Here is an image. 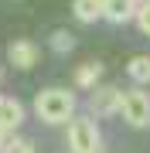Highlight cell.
Returning <instances> with one entry per match:
<instances>
[{"mask_svg": "<svg viewBox=\"0 0 150 153\" xmlns=\"http://www.w3.org/2000/svg\"><path fill=\"white\" fill-rule=\"evenodd\" d=\"M34 112L41 123L48 126H61L75 116V95L68 88H41L34 99Z\"/></svg>", "mask_w": 150, "mask_h": 153, "instance_id": "6da1fadb", "label": "cell"}, {"mask_svg": "<svg viewBox=\"0 0 150 153\" xmlns=\"http://www.w3.org/2000/svg\"><path fill=\"white\" fill-rule=\"evenodd\" d=\"M7 136H10V133H7L4 126H0V146H4V143H7Z\"/></svg>", "mask_w": 150, "mask_h": 153, "instance_id": "5bb4252c", "label": "cell"}, {"mask_svg": "<svg viewBox=\"0 0 150 153\" xmlns=\"http://www.w3.org/2000/svg\"><path fill=\"white\" fill-rule=\"evenodd\" d=\"M68 150L72 153H102L99 126L89 116H72L68 119Z\"/></svg>", "mask_w": 150, "mask_h": 153, "instance_id": "7a4b0ae2", "label": "cell"}, {"mask_svg": "<svg viewBox=\"0 0 150 153\" xmlns=\"http://www.w3.org/2000/svg\"><path fill=\"white\" fill-rule=\"evenodd\" d=\"M119 99H123V92L116 85H96L89 109H92V116H113V112H119Z\"/></svg>", "mask_w": 150, "mask_h": 153, "instance_id": "277c9868", "label": "cell"}, {"mask_svg": "<svg viewBox=\"0 0 150 153\" xmlns=\"http://www.w3.org/2000/svg\"><path fill=\"white\" fill-rule=\"evenodd\" d=\"M21 123H24V105L17 99H0V126L7 133H14Z\"/></svg>", "mask_w": 150, "mask_h": 153, "instance_id": "52a82bcc", "label": "cell"}, {"mask_svg": "<svg viewBox=\"0 0 150 153\" xmlns=\"http://www.w3.org/2000/svg\"><path fill=\"white\" fill-rule=\"evenodd\" d=\"M0 153H34V143L21 140V136H7V143L0 146Z\"/></svg>", "mask_w": 150, "mask_h": 153, "instance_id": "8fae6325", "label": "cell"}, {"mask_svg": "<svg viewBox=\"0 0 150 153\" xmlns=\"http://www.w3.org/2000/svg\"><path fill=\"white\" fill-rule=\"evenodd\" d=\"M0 75H4V71H0Z\"/></svg>", "mask_w": 150, "mask_h": 153, "instance_id": "9a60e30c", "label": "cell"}, {"mask_svg": "<svg viewBox=\"0 0 150 153\" xmlns=\"http://www.w3.org/2000/svg\"><path fill=\"white\" fill-rule=\"evenodd\" d=\"M126 75L133 78V82H150V58H147V55H137V58H130V65H126Z\"/></svg>", "mask_w": 150, "mask_h": 153, "instance_id": "30bf717a", "label": "cell"}, {"mask_svg": "<svg viewBox=\"0 0 150 153\" xmlns=\"http://www.w3.org/2000/svg\"><path fill=\"white\" fill-rule=\"evenodd\" d=\"M51 48H55L58 55H65V51L75 48V38H72L68 31H51Z\"/></svg>", "mask_w": 150, "mask_h": 153, "instance_id": "7c38bea8", "label": "cell"}, {"mask_svg": "<svg viewBox=\"0 0 150 153\" xmlns=\"http://www.w3.org/2000/svg\"><path fill=\"white\" fill-rule=\"evenodd\" d=\"M133 21H137V27L150 34V0H143V4H137V14H133Z\"/></svg>", "mask_w": 150, "mask_h": 153, "instance_id": "4fadbf2b", "label": "cell"}, {"mask_svg": "<svg viewBox=\"0 0 150 153\" xmlns=\"http://www.w3.org/2000/svg\"><path fill=\"white\" fill-rule=\"evenodd\" d=\"M99 75H102V65H99V61H85V65L75 68V85L78 88H92L96 82H99Z\"/></svg>", "mask_w": 150, "mask_h": 153, "instance_id": "9c48e42d", "label": "cell"}, {"mask_svg": "<svg viewBox=\"0 0 150 153\" xmlns=\"http://www.w3.org/2000/svg\"><path fill=\"white\" fill-rule=\"evenodd\" d=\"M7 58H10V65L14 68H21V71H28V68H34V65H38V44H34V41H14L10 44V48H7Z\"/></svg>", "mask_w": 150, "mask_h": 153, "instance_id": "5b68a950", "label": "cell"}, {"mask_svg": "<svg viewBox=\"0 0 150 153\" xmlns=\"http://www.w3.org/2000/svg\"><path fill=\"white\" fill-rule=\"evenodd\" d=\"M119 112H123V119H126L130 126H137V129L150 126V95L143 92V88H130V92H123Z\"/></svg>", "mask_w": 150, "mask_h": 153, "instance_id": "3957f363", "label": "cell"}, {"mask_svg": "<svg viewBox=\"0 0 150 153\" xmlns=\"http://www.w3.org/2000/svg\"><path fill=\"white\" fill-rule=\"evenodd\" d=\"M72 14L82 24H96L102 21V0H72Z\"/></svg>", "mask_w": 150, "mask_h": 153, "instance_id": "ba28073f", "label": "cell"}, {"mask_svg": "<svg viewBox=\"0 0 150 153\" xmlns=\"http://www.w3.org/2000/svg\"><path fill=\"white\" fill-rule=\"evenodd\" d=\"M137 14V0H102V17L113 24H126Z\"/></svg>", "mask_w": 150, "mask_h": 153, "instance_id": "8992f818", "label": "cell"}]
</instances>
